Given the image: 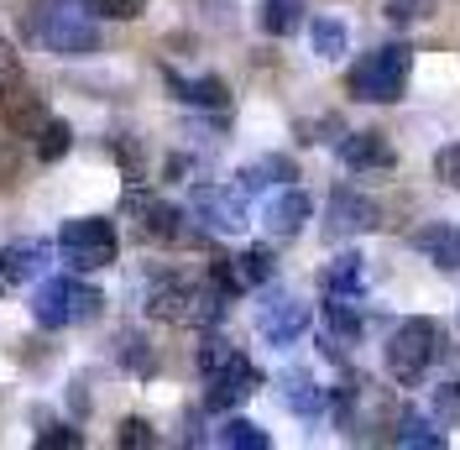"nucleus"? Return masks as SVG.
I'll return each instance as SVG.
<instances>
[{
	"mask_svg": "<svg viewBox=\"0 0 460 450\" xmlns=\"http://www.w3.org/2000/svg\"><path fill=\"white\" fill-rule=\"evenodd\" d=\"M22 32L37 37V42H42L48 53H58V58L100 53V27H94V16H89L79 0H37V11L27 5Z\"/></svg>",
	"mask_w": 460,
	"mask_h": 450,
	"instance_id": "nucleus-1",
	"label": "nucleus"
},
{
	"mask_svg": "<svg viewBox=\"0 0 460 450\" xmlns=\"http://www.w3.org/2000/svg\"><path fill=\"white\" fill-rule=\"evenodd\" d=\"M408 74H413V48L408 42H382V48L350 63L345 94L361 100V105H398L408 94Z\"/></svg>",
	"mask_w": 460,
	"mask_h": 450,
	"instance_id": "nucleus-2",
	"label": "nucleus"
},
{
	"mask_svg": "<svg viewBox=\"0 0 460 450\" xmlns=\"http://www.w3.org/2000/svg\"><path fill=\"white\" fill-rule=\"evenodd\" d=\"M146 314L163 325H215L226 314V293L215 283H194V278H157L146 293Z\"/></svg>",
	"mask_w": 460,
	"mask_h": 450,
	"instance_id": "nucleus-3",
	"label": "nucleus"
},
{
	"mask_svg": "<svg viewBox=\"0 0 460 450\" xmlns=\"http://www.w3.org/2000/svg\"><path fill=\"white\" fill-rule=\"evenodd\" d=\"M439 346H445V336H439V325L434 320H402L398 330H393V340H387V372H393V382L398 388H419L424 377H429V366L439 362Z\"/></svg>",
	"mask_w": 460,
	"mask_h": 450,
	"instance_id": "nucleus-4",
	"label": "nucleus"
},
{
	"mask_svg": "<svg viewBox=\"0 0 460 450\" xmlns=\"http://www.w3.org/2000/svg\"><path fill=\"white\" fill-rule=\"evenodd\" d=\"M58 252L68 256L79 273H100V267L115 262L120 236H115V225L105 215H74V220H63V230H58Z\"/></svg>",
	"mask_w": 460,
	"mask_h": 450,
	"instance_id": "nucleus-5",
	"label": "nucleus"
},
{
	"mask_svg": "<svg viewBox=\"0 0 460 450\" xmlns=\"http://www.w3.org/2000/svg\"><path fill=\"white\" fill-rule=\"evenodd\" d=\"M398 414L387 409V398H382V388H376L372 377H345V388L335 393V424H341L345 435H372V429H382V424H393Z\"/></svg>",
	"mask_w": 460,
	"mask_h": 450,
	"instance_id": "nucleus-6",
	"label": "nucleus"
},
{
	"mask_svg": "<svg viewBox=\"0 0 460 450\" xmlns=\"http://www.w3.org/2000/svg\"><path fill=\"white\" fill-rule=\"evenodd\" d=\"M42 121H48V105H42V94L31 89L27 68L0 74V126H5L11 137H37Z\"/></svg>",
	"mask_w": 460,
	"mask_h": 450,
	"instance_id": "nucleus-7",
	"label": "nucleus"
},
{
	"mask_svg": "<svg viewBox=\"0 0 460 450\" xmlns=\"http://www.w3.org/2000/svg\"><path fill=\"white\" fill-rule=\"evenodd\" d=\"M382 225V210H376L372 194H361V189H335L330 194V204H324V236L330 241H345V236H367V230H376Z\"/></svg>",
	"mask_w": 460,
	"mask_h": 450,
	"instance_id": "nucleus-8",
	"label": "nucleus"
},
{
	"mask_svg": "<svg viewBox=\"0 0 460 450\" xmlns=\"http://www.w3.org/2000/svg\"><path fill=\"white\" fill-rule=\"evenodd\" d=\"M204 382H209V393H204V403L215 409V414H230V409H241L246 398L257 393V366L246 362L241 351H230L226 362L215 366V372H204Z\"/></svg>",
	"mask_w": 460,
	"mask_h": 450,
	"instance_id": "nucleus-9",
	"label": "nucleus"
},
{
	"mask_svg": "<svg viewBox=\"0 0 460 450\" xmlns=\"http://www.w3.org/2000/svg\"><path fill=\"white\" fill-rule=\"evenodd\" d=\"M194 215H199L209 230L235 236V230H246V189H241V184H235V189H226V184H199V189H194Z\"/></svg>",
	"mask_w": 460,
	"mask_h": 450,
	"instance_id": "nucleus-10",
	"label": "nucleus"
},
{
	"mask_svg": "<svg viewBox=\"0 0 460 450\" xmlns=\"http://www.w3.org/2000/svg\"><path fill=\"white\" fill-rule=\"evenodd\" d=\"M309 304H298L293 293H278V299H267L257 310V330L267 346H298V336L309 330Z\"/></svg>",
	"mask_w": 460,
	"mask_h": 450,
	"instance_id": "nucleus-11",
	"label": "nucleus"
},
{
	"mask_svg": "<svg viewBox=\"0 0 460 450\" xmlns=\"http://www.w3.org/2000/svg\"><path fill=\"white\" fill-rule=\"evenodd\" d=\"M309 215H314V204H309V194L304 189H278V194L261 204V230L272 236V241H293L304 225H309Z\"/></svg>",
	"mask_w": 460,
	"mask_h": 450,
	"instance_id": "nucleus-12",
	"label": "nucleus"
},
{
	"mask_svg": "<svg viewBox=\"0 0 460 450\" xmlns=\"http://www.w3.org/2000/svg\"><path fill=\"white\" fill-rule=\"evenodd\" d=\"M126 210L142 215V236L146 241H194V230L183 225V215L163 204V199H146V194H126Z\"/></svg>",
	"mask_w": 460,
	"mask_h": 450,
	"instance_id": "nucleus-13",
	"label": "nucleus"
},
{
	"mask_svg": "<svg viewBox=\"0 0 460 450\" xmlns=\"http://www.w3.org/2000/svg\"><path fill=\"white\" fill-rule=\"evenodd\" d=\"M408 241H413V252H424V262H434L439 273H460V225H450V220L419 225Z\"/></svg>",
	"mask_w": 460,
	"mask_h": 450,
	"instance_id": "nucleus-14",
	"label": "nucleus"
},
{
	"mask_svg": "<svg viewBox=\"0 0 460 450\" xmlns=\"http://www.w3.org/2000/svg\"><path fill=\"white\" fill-rule=\"evenodd\" d=\"M341 163L350 173H372V168H393L398 152L382 131H350V137H341Z\"/></svg>",
	"mask_w": 460,
	"mask_h": 450,
	"instance_id": "nucleus-15",
	"label": "nucleus"
},
{
	"mask_svg": "<svg viewBox=\"0 0 460 450\" xmlns=\"http://www.w3.org/2000/svg\"><path fill=\"white\" fill-rule=\"evenodd\" d=\"M68 288H74V278L37 283V293H31V320H37L42 330H63V325H74V320H68Z\"/></svg>",
	"mask_w": 460,
	"mask_h": 450,
	"instance_id": "nucleus-16",
	"label": "nucleus"
},
{
	"mask_svg": "<svg viewBox=\"0 0 460 450\" xmlns=\"http://www.w3.org/2000/svg\"><path fill=\"white\" fill-rule=\"evenodd\" d=\"M168 89L183 100V105H199V111H226L230 105L226 79H215V74H204V79H183V74H172L168 68Z\"/></svg>",
	"mask_w": 460,
	"mask_h": 450,
	"instance_id": "nucleus-17",
	"label": "nucleus"
},
{
	"mask_svg": "<svg viewBox=\"0 0 460 450\" xmlns=\"http://www.w3.org/2000/svg\"><path fill=\"white\" fill-rule=\"evenodd\" d=\"M439 419H424L419 409H398V419H393V446H408V450H445V429H434Z\"/></svg>",
	"mask_w": 460,
	"mask_h": 450,
	"instance_id": "nucleus-18",
	"label": "nucleus"
},
{
	"mask_svg": "<svg viewBox=\"0 0 460 450\" xmlns=\"http://www.w3.org/2000/svg\"><path fill=\"white\" fill-rule=\"evenodd\" d=\"M42 267H48V247L42 241H22V247L0 252V283H31L42 278Z\"/></svg>",
	"mask_w": 460,
	"mask_h": 450,
	"instance_id": "nucleus-19",
	"label": "nucleus"
},
{
	"mask_svg": "<svg viewBox=\"0 0 460 450\" xmlns=\"http://www.w3.org/2000/svg\"><path fill=\"white\" fill-rule=\"evenodd\" d=\"M319 283H324V293H330V299H350V304H356V299H361V256L341 252L330 267H324V278H319Z\"/></svg>",
	"mask_w": 460,
	"mask_h": 450,
	"instance_id": "nucleus-20",
	"label": "nucleus"
},
{
	"mask_svg": "<svg viewBox=\"0 0 460 450\" xmlns=\"http://www.w3.org/2000/svg\"><path fill=\"white\" fill-rule=\"evenodd\" d=\"M283 403L298 414V419H319V414H324V388H319L314 377H304V372H288L283 377Z\"/></svg>",
	"mask_w": 460,
	"mask_h": 450,
	"instance_id": "nucleus-21",
	"label": "nucleus"
},
{
	"mask_svg": "<svg viewBox=\"0 0 460 450\" xmlns=\"http://www.w3.org/2000/svg\"><path fill=\"white\" fill-rule=\"evenodd\" d=\"M257 27L267 37H293V32L304 27V0H261Z\"/></svg>",
	"mask_w": 460,
	"mask_h": 450,
	"instance_id": "nucleus-22",
	"label": "nucleus"
},
{
	"mask_svg": "<svg viewBox=\"0 0 460 450\" xmlns=\"http://www.w3.org/2000/svg\"><path fill=\"white\" fill-rule=\"evenodd\" d=\"M115 362L126 366V372H137V377H152L157 372V351L146 346L142 330H120L115 336Z\"/></svg>",
	"mask_w": 460,
	"mask_h": 450,
	"instance_id": "nucleus-23",
	"label": "nucleus"
},
{
	"mask_svg": "<svg viewBox=\"0 0 460 450\" xmlns=\"http://www.w3.org/2000/svg\"><path fill=\"white\" fill-rule=\"evenodd\" d=\"M68 147H74V126H68V121H58V115H48V121L37 126V137H31L37 163H58V158H68Z\"/></svg>",
	"mask_w": 460,
	"mask_h": 450,
	"instance_id": "nucleus-24",
	"label": "nucleus"
},
{
	"mask_svg": "<svg viewBox=\"0 0 460 450\" xmlns=\"http://www.w3.org/2000/svg\"><path fill=\"white\" fill-rule=\"evenodd\" d=\"M215 440H220L226 450H267L272 446V435H267L261 424H252V419H226Z\"/></svg>",
	"mask_w": 460,
	"mask_h": 450,
	"instance_id": "nucleus-25",
	"label": "nucleus"
},
{
	"mask_svg": "<svg viewBox=\"0 0 460 450\" xmlns=\"http://www.w3.org/2000/svg\"><path fill=\"white\" fill-rule=\"evenodd\" d=\"M278 178H298V168H293L288 158H261V163H252V168H241V189L257 194V189L278 184Z\"/></svg>",
	"mask_w": 460,
	"mask_h": 450,
	"instance_id": "nucleus-26",
	"label": "nucleus"
},
{
	"mask_svg": "<svg viewBox=\"0 0 460 450\" xmlns=\"http://www.w3.org/2000/svg\"><path fill=\"white\" fill-rule=\"evenodd\" d=\"M309 37H314V53H319V58H341L345 42H350V32H345L341 16H314Z\"/></svg>",
	"mask_w": 460,
	"mask_h": 450,
	"instance_id": "nucleus-27",
	"label": "nucleus"
},
{
	"mask_svg": "<svg viewBox=\"0 0 460 450\" xmlns=\"http://www.w3.org/2000/svg\"><path fill=\"white\" fill-rule=\"evenodd\" d=\"M324 330L335 340H345V346L361 340V314L350 310V299H330V304H324Z\"/></svg>",
	"mask_w": 460,
	"mask_h": 450,
	"instance_id": "nucleus-28",
	"label": "nucleus"
},
{
	"mask_svg": "<svg viewBox=\"0 0 460 450\" xmlns=\"http://www.w3.org/2000/svg\"><path fill=\"white\" fill-rule=\"evenodd\" d=\"M100 310H105V293L74 278V288H68V320L74 325H89V320H100Z\"/></svg>",
	"mask_w": 460,
	"mask_h": 450,
	"instance_id": "nucleus-29",
	"label": "nucleus"
},
{
	"mask_svg": "<svg viewBox=\"0 0 460 450\" xmlns=\"http://www.w3.org/2000/svg\"><path fill=\"white\" fill-rule=\"evenodd\" d=\"M94 22H137L146 16V0H79Z\"/></svg>",
	"mask_w": 460,
	"mask_h": 450,
	"instance_id": "nucleus-30",
	"label": "nucleus"
},
{
	"mask_svg": "<svg viewBox=\"0 0 460 450\" xmlns=\"http://www.w3.org/2000/svg\"><path fill=\"white\" fill-rule=\"evenodd\" d=\"M235 267H241V283H246V288H261V283H272V273H278L267 247H252V252H241V256H235Z\"/></svg>",
	"mask_w": 460,
	"mask_h": 450,
	"instance_id": "nucleus-31",
	"label": "nucleus"
},
{
	"mask_svg": "<svg viewBox=\"0 0 460 450\" xmlns=\"http://www.w3.org/2000/svg\"><path fill=\"white\" fill-rule=\"evenodd\" d=\"M115 446L120 450H157V429L131 414V419H120V429H115Z\"/></svg>",
	"mask_w": 460,
	"mask_h": 450,
	"instance_id": "nucleus-32",
	"label": "nucleus"
},
{
	"mask_svg": "<svg viewBox=\"0 0 460 450\" xmlns=\"http://www.w3.org/2000/svg\"><path fill=\"white\" fill-rule=\"evenodd\" d=\"M429 409L439 424H460V377H450V382H439L429 393Z\"/></svg>",
	"mask_w": 460,
	"mask_h": 450,
	"instance_id": "nucleus-33",
	"label": "nucleus"
},
{
	"mask_svg": "<svg viewBox=\"0 0 460 450\" xmlns=\"http://www.w3.org/2000/svg\"><path fill=\"white\" fill-rule=\"evenodd\" d=\"M424 16H434V0H387V22L393 27H413Z\"/></svg>",
	"mask_w": 460,
	"mask_h": 450,
	"instance_id": "nucleus-34",
	"label": "nucleus"
},
{
	"mask_svg": "<svg viewBox=\"0 0 460 450\" xmlns=\"http://www.w3.org/2000/svg\"><path fill=\"white\" fill-rule=\"evenodd\" d=\"M434 178H439L445 189H460V141H450V147L434 152Z\"/></svg>",
	"mask_w": 460,
	"mask_h": 450,
	"instance_id": "nucleus-35",
	"label": "nucleus"
},
{
	"mask_svg": "<svg viewBox=\"0 0 460 450\" xmlns=\"http://www.w3.org/2000/svg\"><path fill=\"white\" fill-rule=\"evenodd\" d=\"M37 446H42V450H79V446H84V435H79L74 424H48V429L37 435Z\"/></svg>",
	"mask_w": 460,
	"mask_h": 450,
	"instance_id": "nucleus-36",
	"label": "nucleus"
},
{
	"mask_svg": "<svg viewBox=\"0 0 460 450\" xmlns=\"http://www.w3.org/2000/svg\"><path fill=\"white\" fill-rule=\"evenodd\" d=\"M16 178H22V147L11 137H0V194L16 189Z\"/></svg>",
	"mask_w": 460,
	"mask_h": 450,
	"instance_id": "nucleus-37",
	"label": "nucleus"
},
{
	"mask_svg": "<svg viewBox=\"0 0 460 450\" xmlns=\"http://www.w3.org/2000/svg\"><path fill=\"white\" fill-rule=\"evenodd\" d=\"M230 351H235V346H230V340H220V336L204 340V346H199V372H215V366L226 362Z\"/></svg>",
	"mask_w": 460,
	"mask_h": 450,
	"instance_id": "nucleus-38",
	"label": "nucleus"
}]
</instances>
